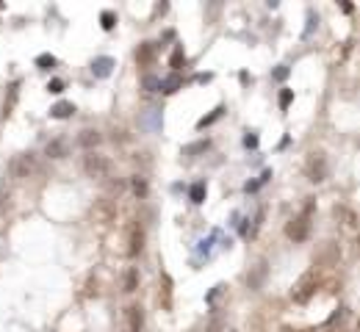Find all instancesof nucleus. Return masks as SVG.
Wrapping results in <instances>:
<instances>
[{
    "instance_id": "24",
    "label": "nucleus",
    "mask_w": 360,
    "mask_h": 332,
    "mask_svg": "<svg viewBox=\"0 0 360 332\" xmlns=\"http://www.w3.org/2000/svg\"><path fill=\"white\" fill-rule=\"evenodd\" d=\"M47 92H53V94H61V92H64V80H61V78H53L50 83H47Z\"/></svg>"
},
{
    "instance_id": "23",
    "label": "nucleus",
    "mask_w": 360,
    "mask_h": 332,
    "mask_svg": "<svg viewBox=\"0 0 360 332\" xmlns=\"http://www.w3.org/2000/svg\"><path fill=\"white\" fill-rule=\"evenodd\" d=\"M100 23H103V28H105V31H111V28H114V23H117L114 11H103V14H100Z\"/></svg>"
},
{
    "instance_id": "12",
    "label": "nucleus",
    "mask_w": 360,
    "mask_h": 332,
    "mask_svg": "<svg viewBox=\"0 0 360 332\" xmlns=\"http://www.w3.org/2000/svg\"><path fill=\"white\" fill-rule=\"evenodd\" d=\"M100 141H103V136H100L97 130H80V136H78V144L89 152H94V147H97Z\"/></svg>"
},
{
    "instance_id": "6",
    "label": "nucleus",
    "mask_w": 360,
    "mask_h": 332,
    "mask_svg": "<svg viewBox=\"0 0 360 332\" xmlns=\"http://www.w3.org/2000/svg\"><path fill=\"white\" fill-rule=\"evenodd\" d=\"M324 178H327V158H324V152H313L308 161V180L322 183Z\"/></svg>"
},
{
    "instance_id": "17",
    "label": "nucleus",
    "mask_w": 360,
    "mask_h": 332,
    "mask_svg": "<svg viewBox=\"0 0 360 332\" xmlns=\"http://www.w3.org/2000/svg\"><path fill=\"white\" fill-rule=\"evenodd\" d=\"M161 294H164V302H161V304L169 310V307H172V280H169V274H161Z\"/></svg>"
},
{
    "instance_id": "11",
    "label": "nucleus",
    "mask_w": 360,
    "mask_h": 332,
    "mask_svg": "<svg viewBox=\"0 0 360 332\" xmlns=\"http://www.w3.org/2000/svg\"><path fill=\"white\" fill-rule=\"evenodd\" d=\"M155 58V45L153 42H141L139 50H136V64L139 67H150Z\"/></svg>"
},
{
    "instance_id": "10",
    "label": "nucleus",
    "mask_w": 360,
    "mask_h": 332,
    "mask_svg": "<svg viewBox=\"0 0 360 332\" xmlns=\"http://www.w3.org/2000/svg\"><path fill=\"white\" fill-rule=\"evenodd\" d=\"M67 152H70V147H67L64 139H53V141H47V147H45V155L53 158V161H61Z\"/></svg>"
},
{
    "instance_id": "26",
    "label": "nucleus",
    "mask_w": 360,
    "mask_h": 332,
    "mask_svg": "<svg viewBox=\"0 0 360 332\" xmlns=\"http://www.w3.org/2000/svg\"><path fill=\"white\" fill-rule=\"evenodd\" d=\"M158 83H161V80L155 78V75H147V78H144V89H147V92H155V89H158Z\"/></svg>"
},
{
    "instance_id": "7",
    "label": "nucleus",
    "mask_w": 360,
    "mask_h": 332,
    "mask_svg": "<svg viewBox=\"0 0 360 332\" xmlns=\"http://www.w3.org/2000/svg\"><path fill=\"white\" fill-rule=\"evenodd\" d=\"M144 327V310L139 304H128L125 307V332H141Z\"/></svg>"
},
{
    "instance_id": "3",
    "label": "nucleus",
    "mask_w": 360,
    "mask_h": 332,
    "mask_svg": "<svg viewBox=\"0 0 360 332\" xmlns=\"http://www.w3.org/2000/svg\"><path fill=\"white\" fill-rule=\"evenodd\" d=\"M316 285H319V277H316V272H308V274H302L300 280H297L294 291H291V299H294L297 304H305V302H310V296L316 294Z\"/></svg>"
},
{
    "instance_id": "13",
    "label": "nucleus",
    "mask_w": 360,
    "mask_h": 332,
    "mask_svg": "<svg viewBox=\"0 0 360 332\" xmlns=\"http://www.w3.org/2000/svg\"><path fill=\"white\" fill-rule=\"evenodd\" d=\"M205 194H208L205 180H197V183H192V188H188V200H192L194 205H202V202H205Z\"/></svg>"
},
{
    "instance_id": "30",
    "label": "nucleus",
    "mask_w": 360,
    "mask_h": 332,
    "mask_svg": "<svg viewBox=\"0 0 360 332\" xmlns=\"http://www.w3.org/2000/svg\"><path fill=\"white\" fill-rule=\"evenodd\" d=\"M285 75H288V67H280V70H274V75H271V78H277V80H283Z\"/></svg>"
},
{
    "instance_id": "27",
    "label": "nucleus",
    "mask_w": 360,
    "mask_h": 332,
    "mask_svg": "<svg viewBox=\"0 0 360 332\" xmlns=\"http://www.w3.org/2000/svg\"><path fill=\"white\" fill-rule=\"evenodd\" d=\"M291 97H294V92H291V89H283V92H280V108H288Z\"/></svg>"
},
{
    "instance_id": "14",
    "label": "nucleus",
    "mask_w": 360,
    "mask_h": 332,
    "mask_svg": "<svg viewBox=\"0 0 360 332\" xmlns=\"http://www.w3.org/2000/svg\"><path fill=\"white\" fill-rule=\"evenodd\" d=\"M72 114H75V105L67 103V100H61V103H56V105L50 108V117L53 119H70Z\"/></svg>"
},
{
    "instance_id": "5",
    "label": "nucleus",
    "mask_w": 360,
    "mask_h": 332,
    "mask_svg": "<svg viewBox=\"0 0 360 332\" xmlns=\"http://www.w3.org/2000/svg\"><path fill=\"white\" fill-rule=\"evenodd\" d=\"M141 249H144V230L141 225H131L128 227V257H139Z\"/></svg>"
},
{
    "instance_id": "8",
    "label": "nucleus",
    "mask_w": 360,
    "mask_h": 332,
    "mask_svg": "<svg viewBox=\"0 0 360 332\" xmlns=\"http://www.w3.org/2000/svg\"><path fill=\"white\" fill-rule=\"evenodd\" d=\"M92 216H94V222H111L114 216H117V208H114V202L108 200V196H103V200L94 202Z\"/></svg>"
},
{
    "instance_id": "22",
    "label": "nucleus",
    "mask_w": 360,
    "mask_h": 332,
    "mask_svg": "<svg viewBox=\"0 0 360 332\" xmlns=\"http://www.w3.org/2000/svg\"><path fill=\"white\" fill-rule=\"evenodd\" d=\"M222 111H225V108H222V105H216V108H214V114H208V117H202L200 122H197V127H208L210 122H216V119L222 117Z\"/></svg>"
},
{
    "instance_id": "19",
    "label": "nucleus",
    "mask_w": 360,
    "mask_h": 332,
    "mask_svg": "<svg viewBox=\"0 0 360 332\" xmlns=\"http://www.w3.org/2000/svg\"><path fill=\"white\" fill-rule=\"evenodd\" d=\"M131 188H133V194L139 196V200H144L147 191H150V188H147V180H144V178H139V174H136V178L131 180Z\"/></svg>"
},
{
    "instance_id": "9",
    "label": "nucleus",
    "mask_w": 360,
    "mask_h": 332,
    "mask_svg": "<svg viewBox=\"0 0 360 332\" xmlns=\"http://www.w3.org/2000/svg\"><path fill=\"white\" fill-rule=\"evenodd\" d=\"M111 70H114V58L111 56H100V58L92 61V75L94 78H108Z\"/></svg>"
},
{
    "instance_id": "2",
    "label": "nucleus",
    "mask_w": 360,
    "mask_h": 332,
    "mask_svg": "<svg viewBox=\"0 0 360 332\" xmlns=\"http://www.w3.org/2000/svg\"><path fill=\"white\" fill-rule=\"evenodd\" d=\"M9 172H11V178H17V180L33 178V174L39 172L36 155H33V152H19V155H14V158H11V164H9Z\"/></svg>"
},
{
    "instance_id": "29",
    "label": "nucleus",
    "mask_w": 360,
    "mask_h": 332,
    "mask_svg": "<svg viewBox=\"0 0 360 332\" xmlns=\"http://www.w3.org/2000/svg\"><path fill=\"white\" fill-rule=\"evenodd\" d=\"M244 147H258V136L252 133V136H244Z\"/></svg>"
},
{
    "instance_id": "25",
    "label": "nucleus",
    "mask_w": 360,
    "mask_h": 332,
    "mask_svg": "<svg viewBox=\"0 0 360 332\" xmlns=\"http://www.w3.org/2000/svg\"><path fill=\"white\" fill-rule=\"evenodd\" d=\"M202 150H208V139L205 141H197V144H192V147H186V155H194V152H202Z\"/></svg>"
},
{
    "instance_id": "28",
    "label": "nucleus",
    "mask_w": 360,
    "mask_h": 332,
    "mask_svg": "<svg viewBox=\"0 0 360 332\" xmlns=\"http://www.w3.org/2000/svg\"><path fill=\"white\" fill-rule=\"evenodd\" d=\"M313 25H316V14L310 11L308 14V28H305V36H310V31H313Z\"/></svg>"
},
{
    "instance_id": "4",
    "label": "nucleus",
    "mask_w": 360,
    "mask_h": 332,
    "mask_svg": "<svg viewBox=\"0 0 360 332\" xmlns=\"http://www.w3.org/2000/svg\"><path fill=\"white\" fill-rule=\"evenodd\" d=\"M83 172L89 174V178H94V180H105L108 174H111V161H108L105 155H100V152H89L86 161H83Z\"/></svg>"
},
{
    "instance_id": "18",
    "label": "nucleus",
    "mask_w": 360,
    "mask_h": 332,
    "mask_svg": "<svg viewBox=\"0 0 360 332\" xmlns=\"http://www.w3.org/2000/svg\"><path fill=\"white\" fill-rule=\"evenodd\" d=\"M136 288H139V274H136V269H128L125 280H122V291H125V294H133Z\"/></svg>"
},
{
    "instance_id": "16",
    "label": "nucleus",
    "mask_w": 360,
    "mask_h": 332,
    "mask_svg": "<svg viewBox=\"0 0 360 332\" xmlns=\"http://www.w3.org/2000/svg\"><path fill=\"white\" fill-rule=\"evenodd\" d=\"M141 125L150 127V130H158V127H161V111H158V108H150V111L141 117Z\"/></svg>"
},
{
    "instance_id": "15",
    "label": "nucleus",
    "mask_w": 360,
    "mask_h": 332,
    "mask_svg": "<svg viewBox=\"0 0 360 332\" xmlns=\"http://www.w3.org/2000/svg\"><path fill=\"white\" fill-rule=\"evenodd\" d=\"M180 86H183V78L178 75V72H172L169 78H164V80L158 83V89L164 92V94H175V92L180 89Z\"/></svg>"
},
{
    "instance_id": "1",
    "label": "nucleus",
    "mask_w": 360,
    "mask_h": 332,
    "mask_svg": "<svg viewBox=\"0 0 360 332\" xmlns=\"http://www.w3.org/2000/svg\"><path fill=\"white\" fill-rule=\"evenodd\" d=\"M310 216H313V200L302 208V213H297L294 219L285 225V235H288L294 244H302L310 235Z\"/></svg>"
},
{
    "instance_id": "21",
    "label": "nucleus",
    "mask_w": 360,
    "mask_h": 332,
    "mask_svg": "<svg viewBox=\"0 0 360 332\" xmlns=\"http://www.w3.org/2000/svg\"><path fill=\"white\" fill-rule=\"evenodd\" d=\"M36 67H39V70H53V67H56V56H50V53L36 56Z\"/></svg>"
},
{
    "instance_id": "20",
    "label": "nucleus",
    "mask_w": 360,
    "mask_h": 332,
    "mask_svg": "<svg viewBox=\"0 0 360 332\" xmlns=\"http://www.w3.org/2000/svg\"><path fill=\"white\" fill-rule=\"evenodd\" d=\"M183 64H186V53H183V47H175V50H172V58H169V67L178 72Z\"/></svg>"
}]
</instances>
